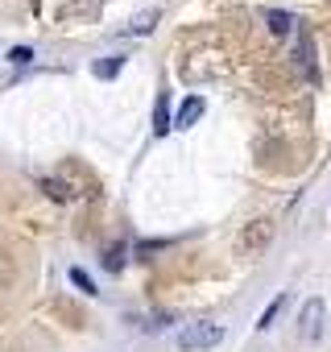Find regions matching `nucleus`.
<instances>
[{
  "label": "nucleus",
  "mask_w": 331,
  "mask_h": 352,
  "mask_svg": "<svg viewBox=\"0 0 331 352\" xmlns=\"http://www.w3.org/2000/svg\"><path fill=\"white\" fill-rule=\"evenodd\" d=\"M220 340H224V327H220V323H207V319L187 323V327L179 331V348H183V352H207V348H216Z\"/></svg>",
  "instance_id": "f257e3e1"
},
{
  "label": "nucleus",
  "mask_w": 331,
  "mask_h": 352,
  "mask_svg": "<svg viewBox=\"0 0 331 352\" xmlns=\"http://www.w3.org/2000/svg\"><path fill=\"white\" fill-rule=\"evenodd\" d=\"M203 112H207V100H203V96H187L183 108H179V116H174V129H191Z\"/></svg>",
  "instance_id": "20e7f679"
},
{
  "label": "nucleus",
  "mask_w": 331,
  "mask_h": 352,
  "mask_svg": "<svg viewBox=\"0 0 331 352\" xmlns=\"http://www.w3.org/2000/svg\"><path fill=\"white\" fill-rule=\"evenodd\" d=\"M170 129H174V120H170V100H166V91H161V96H157V108H153V133L166 137Z\"/></svg>",
  "instance_id": "423d86ee"
},
{
  "label": "nucleus",
  "mask_w": 331,
  "mask_h": 352,
  "mask_svg": "<svg viewBox=\"0 0 331 352\" xmlns=\"http://www.w3.org/2000/svg\"><path fill=\"white\" fill-rule=\"evenodd\" d=\"M157 17H161L157 9H141L137 17H128V25H124V30H128V34H137V38H145V34H153Z\"/></svg>",
  "instance_id": "39448f33"
},
{
  "label": "nucleus",
  "mask_w": 331,
  "mask_h": 352,
  "mask_svg": "<svg viewBox=\"0 0 331 352\" xmlns=\"http://www.w3.org/2000/svg\"><path fill=\"white\" fill-rule=\"evenodd\" d=\"M71 278H75V286H79V290H87V294H95V286H91V278H87L83 270H71Z\"/></svg>",
  "instance_id": "ddd939ff"
},
{
  "label": "nucleus",
  "mask_w": 331,
  "mask_h": 352,
  "mask_svg": "<svg viewBox=\"0 0 331 352\" xmlns=\"http://www.w3.org/2000/svg\"><path fill=\"white\" fill-rule=\"evenodd\" d=\"M282 307H286V294H277L265 311H261V319H257V331H265V327H273V319L282 315Z\"/></svg>",
  "instance_id": "1a4fd4ad"
},
{
  "label": "nucleus",
  "mask_w": 331,
  "mask_h": 352,
  "mask_svg": "<svg viewBox=\"0 0 331 352\" xmlns=\"http://www.w3.org/2000/svg\"><path fill=\"white\" fill-rule=\"evenodd\" d=\"M298 331H302V340H323V331H327V302L323 298H306V307L298 315Z\"/></svg>",
  "instance_id": "7ed1b4c3"
},
{
  "label": "nucleus",
  "mask_w": 331,
  "mask_h": 352,
  "mask_svg": "<svg viewBox=\"0 0 331 352\" xmlns=\"http://www.w3.org/2000/svg\"><path fill=\"white\" fill-rule=\"evenodd\" d=\"M265 25H269V30H273L277 38H286V34H290V30H294L298 21H294V17H290L286 9H269V13H265Z\"/></svg>",
  "instance_id": "0eeeda50"
},
{
  "label": "nucleus",
  "mask_w": 331,
  "mask_h": 352,
  "mask_svg": "<svg viewBox=\"0 0 331 352\" xmlns=\"http://www.w3.org/2000/svg\"><path fill=\"white\" fill-rule=\"evenodd\" d=\"M13 278H17V270H13V257H9V253H0V290H5V286H13Z\"/></svg>",
  "instance_id": "9b49d317"
},
{
  "label": "nucleus",
  "mask_w": 331,
  "mask_h": 352,
  "mask_svg": "<svg viewBox=\"0 0 331 352\" xmlns=\"http://www.w3.org/2000/svg\"><path fill=\"white\" fill-rule=\"evenodd\" d=\"M9 63L25 67V63H34V50H30V46H17V50H9Z\"/></svg>",
  "instance_id": "f8f14e48"
},
{
  "label": "nucleus",
  "mask_w": 331,
  "mask_h": 352,
  "mask_svg": "<svg viewBox=\"0 0 331 352\" xmlns=\"http://www.w3.org/2000/svg\"><path fill=\"white\" fill-rule=\"evenodd\" d=\"M294 58H298V67L306 71V79L315 83V79H319V71H315V46H310V38H302V42H298V50H294Z\"/></svg>",
  "instance_id": "6e6552de"
},
{
  "label": "nucleus",
  "mask_w": 331,
  "mask_h": 352,
  "mask_svg": "<svg viewBox=\"0 0 331 352\" xmlns=\"http://www.w3.org/2000/svg\"><path fill=\"white\" fill-rule=\"evenodd\" d=\"M120 67H124V58H120V54H112V58H108V63H95V67H91V71H95V79H112V75H116V71H120Z\"/></svg>",
  "instance_id": "9d476101"
},
{
  "label": "nucleus",
  "mask_w": 331,
  "mask_h": 352,
  "mask_svg": "<svg viewBox=\"0 0 331 352\" xmlns=\"http://www.w3.org/2000/svg\"><path fill=\"white\" fill-rule=\"evenodd\" d=\"M269 241H273V220H265V216H261V220H249V224L240 228V236H236V249H240L244 257H257V253H261Z\"/></svg>",
  "instance_id": "f03ea898"
}]
</instances>
